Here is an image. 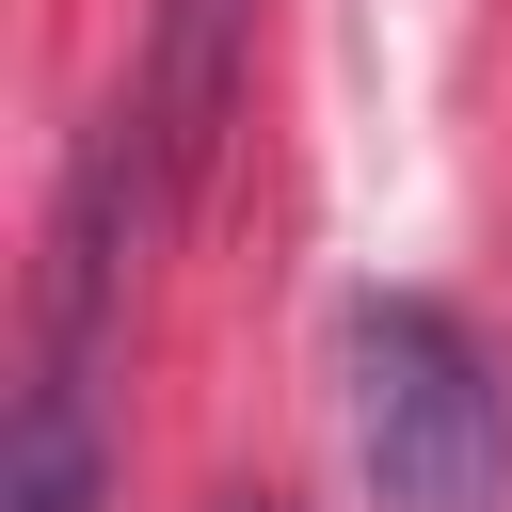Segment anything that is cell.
I'll return each mask as SVG.
<instances>
[{
  "label": "cell",
  "mask_w": 512,
  "mask_h": 512,
  "mask_svg": "<svg viewBox=\"0 0 512 512\" xmlns=\"http://www.w3.org/2000/svg\"><path fill=\"white\" fill-rule=\"evenodd\" d=\"M224 512H272V496H224Z\"/></svg>",
  "instance_id": "cell-4"
},
{
  "label": "cell",
  "mask_w": 512,
  "mask_h": 512,
  "mask_svg": "<svg viewBox=\"0 0 512 512\" xmlns=\"http://www.w3.org/2000/svg\"><path fill=\"white\" fill-rule=\"evenodd\" d=\"M0 512H96V416H80V368H48L16 400V448H0Z\"/></svg>",
  "instance_id": "cell-3"
},
{
  "label": "cell",
  "mask_w": 512,
  "mask_h": 512,
  "mask_svg": "<svg viewBox=\"0 0 512 512\" xmlns=\"http://www.w3.org/2000/svg\"><path fill=\"white\" fill-rule=\"evenodd\" d=\"M336 416L384 512H512V384L464 304L368 288L336 320Z\"/></svg>",
  "instance_id": "cell-1"
},
{
  "label": "cell",
  "mask_w": 512,
  "mask_h": 512,
  "mask_svg": "<svg viewBox=\"0 0 512 512\" xmlns=\"http://www.w3.org/2000/svg\"><path fill=\"white\" fill-rule=\"evenodd\" d=\"M240 32H256V0H160V32H144V80H128L112 144H128V176H144L160 224H176V192L208 176V144L240 112Z\"/></svg>",
  "instance_id": "cell-2"
}]
</instances>
